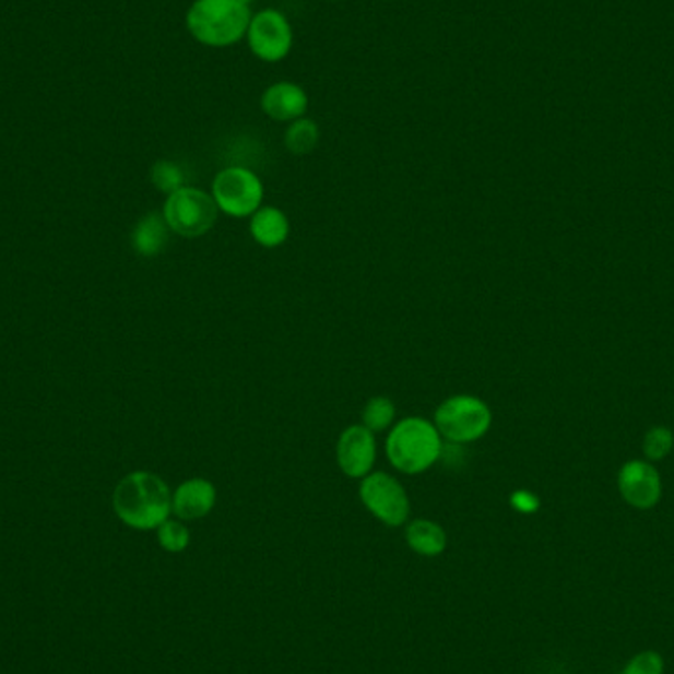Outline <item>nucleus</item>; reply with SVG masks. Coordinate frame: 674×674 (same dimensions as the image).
I'll return each mask as SVG.
<instances>
[{"instance_id":"nucleus-1","label":"nucleus","mask_w":674,"mask_h":674,"mask_svg":"<svg viewBox=\"0 0 674 674\" xmlns=\"http://www.w3.org/2000/svg\"><path fill=\"white\" fill-rule=\"evenodd\" d=\"M113 507L127 527L137 531H154L170 519V487L156 473H129L115 487Z\"/></svg>"},{"instance_id":"nucleus-2","label":"nucleus","mask_w":674,"mask_h":674,"mask_svg":"<svg viewBox=\"0 0 674 674\" xmlns=\"http://www.w3.org/2000/svg\"><path fill=\"white\" fill-rule=\"evenodd\" d=\"M251 7L239 0H193L186 12L191 38L208 48H232L247 36Z\"/></svg>"},{"instance_id":"nucleus-3","label":"nucleus","mask_w":674,"mask_h":674,"mask_svg":"<svg viewBox=\"0 0 674 674\" xmlns=\"http://www.w3.org/2000/svg\"><path fill=\"white\" fill-rule=\"evenodd\" d=\"M385 450L394 470L416 475L430 470L442 458L444 440L433 421H426L423 416H406L394 424L387 436Z\"/></svg>"},{"instance_id":"nucleus-4","label":"nucleus","mask_w":674,"mask_h":674,"mask_svg":"<svg viewBox=\"0 0 674 674\" xmlns=\"http://www.w3.org/2000/svg\"><path fill=\"white\" fill-rule=\"evenodd\" d=\"M434 426L448 444H472L489 433L494 414L485 401L472 394H453L434 413Z\"/></svg>"},{"instance_id":"nucleus-5","label":"nucleus","mask_w":674,"mask_h":674,"mask_svg":"<svg viewBox=\"0 0 674 674\" xmlns=\"http://www.w3.org/2000/svg\"><path fill=\"white\" fill-rule=\"evenodd\" d=\"M162 215L170 232L186 239H196L212 232L213 225L217 223L220 208L212 193L184 186L166 198Z\"/></svg>"},{"instance_id":"nucleus-6","label":"nucleus","mask_w":674,"mask_h":674,"mask_svg":"<svg viewBox=\"0 0 674 674\" xmlns=\"http://www.w3.org/2000/svg\"><path fill=\"white\" fill-rule=\"evenodd\" d=\"M212 196L220 212L243 220L262 208L264 186L249 168L227 166L213 178Z\"/></svg>"},{"instance_id":"nucleus-7","label":"nucleus","mask_w":674,"mask_h":674,"mask_svg":"<svg viewBox=\"0 0 674 674\" xmlns=\"http://www.w3.org/2000/svg\"><path fill=\"white\" fill-rule=\"evenodd\" d=\"M359 499L369 513L387 527H401L411 517V499L404 485L385 472H371L359 484Z\"/></svg>"},{"instance_id":"nucleus-8","label":"nucleus","mask_w":674,"mask_h":674,"mask_svg":"<svg viewBox=\"0 0 674 674\" xmlns=\"http://www.w3.org/2000/svg\"><path fill=\"white\" fill-rule=\"evenodd\" d=\"M245 40L257 60L264 63H279L284 60L294 46L293 24L286 14L276 9H262L252 12L251 24Z\"/></svg>"},{"instance_id":"nucleus-9","label":"nucleus","mask_w":674,"mask_h":674,"mask_svg":"<svg viewBox=\"0 0 674 674\" xmlns=\"http://www.w3.org/2000/svg\"><path fill=\"white\" fill-rule=\"evenodd\" d=\"M617 489L625 504L649 511L663 499V477L649 460H629L617 472Z\"/></svg>"},{"instance_id":"nucleus-10","label":"nucleus","mask_w":674,"mask_h":674,"mask_svg":"<svg viewBox=\"0 0 674 674\" xmlns=\"http://www.w3.org/2000/svg\"><path fill=\"white\" fill-rule=\"evenodd\" d=\"M335 458L338 465L347 477L352 480H363L369 475L377 460V442L375 434L365 428L363 424L347 426L335 446Z\"/></svg>"},{"instance_id":"nucleus-11","label":"nucleus","mask_w":674,"mask_h":674,"mask_svg":"<svg viewBox=\"0 0 674 674\" xmlns=\"http://www.w3.org/2000/svg\"><path fill=\"white\" fill-rule=\"evenodd\" d=\"M261 111L276 122H293L300 117H306L310 97L303 85L294 81H274L267 90L262 91Z\"/></svg>"},{"instance_id":"nucleus-12","label":"nucleus","mask_w":674,"mask_h":674,"mask_svg":"<svg viewBox=\"0 0 674 674\" xmlns=\"http://www.w3.org/2000/svg\"><path fill=\"white\" fill-rule=\"evenodd\" d=\"M217 501V489L210 480L191 477L172 494V513L180 521H198L212 513Z\"/></svg>"},{"instance_id":"nucleus-13","label":"nucleus","mask_w":674,"mask_h":674,"mask_svg":"<svg viewBox=\"0 0 674 674\" xmlns=\"http://www.w3.org/2000/svg\"><path fill=\"white\" fill-rule=\"evenodd\" d=\"M251 237L255 243H259L261 247L267 249H276L288 239L291 235V222L286 217V213L279 208H259L251 215Z\"/></svg>"},{"instance_id":"nucleus-14","label":"nucleus","mask_w":674,"mask_h":674,"mask_svg":"<svg viewBox=\"0 0 674 674\" xmlns=\"http://www.w3.org/2000/svg\"><path fill=\"white\" fill-rule=\"evenodd\" d=\"M406 544L413 553L434 558L440 556L448 548V534L444 531V527L430 519H414L406 524L404 531Z\"/></svg>"},{"instance_id":"nucleus-15","label":"nucleus","mask_w":674,"mask_h":674,"mask_svg":"<svg viewBox=\"0 0 674 674\" xmlns=\"http://www.w3.org/2000/svg\"><path fill=\"white\" fill-rule=\"evenodd\" d=\"M168 232L170 227L162 213H146L132 229V249L146 259L156 257L168 243Z\"/></svg>"},{"instance_id":"nucleus-16","label":"nucleus","mask_w":674,"mask_h":674,"mask_svg":"<svg viewBox=\"0 0 674 674\" xmlns=\"http://www.w3.org/2000/svg\"><path fill=\"white\" fill-rule=\"evenodd\" d=\"M320 142V127L310 117H300L296 121L288 122L284 131V146L291 154L306 156L318 146Z\"/></svg>"},{"instance_id":"nucleus-17","label":"nucleus","mask_w":674,"mask_h":674,"mask_svg":"<svg viewBox=\"0 0 674 674\" xmlns=\"http://www.w3.org/2000/svg\"><path fill=\"white\" fill-rule=\"evenodd\" d=\"M397 416V406L389 397H373L363 406L362 424L373 434L385 433Z\"/></svg>"},{"instance_id":"nucleus-18","label":"nucleus","mask_w":674,"mask_h":674,"mask_svg":"<svg viewBox=\"0 0 674 674\" xmlns=\"http://www.w3.org/2000/svg\"><path fill=\"white\" fill-rule=\"evenodd\" d=\"M156 539L166 553H184L190 546V529L180 519H166L156 529Z\"/></svg>"},{"instance_id":"nucleus-19","label":"nucleus","mask_w":674,"mask_h":674,"mask_svg":"<svg viewBox=\"0 0 674 674\" xmlns=\"http://www.w3.org/2000/svg\"><path fill=\"white\" fill-rule=\"evenodd\" d=\"M674 448V433L669 428V426H664V424H659V426H653V428H649L647 434H645L643 438V456L645 460H649V462H661L664 460L669 453L673 452Z\"/></svg>"},{"instance_id":"nucleus-20","label":"nucleus","mask_w":674,"mask_h":674,"mask_svg":"<svg viewBox=\"0 0 674 674\" xmlns=\"http://www.w3.org/2000/svg\"><path fill=\"white\" fill-rule=\"evenodd\" d=\"M151 181L156 190L170 196L174 191L184 188V170L176 162H154L151 168Z\"/></svg>"},{"instance_id":"nucleus-21","label":"nucleus","mask_w":674,"mask_h":674,"mask_svg":"<svg viewBox=\"0 0 674 674\" xmlns=\"http://www.w3.org/2000/svg\"><path fill=\"white\" fill-rule=\"evenodd\" d=\"M622 674H664L663 654L657 651H641L629 659Z\"/></svg>"},{"instance_id":"nucleus-22","label":"nucleus","mask_w":674,"mask_h":674,"mask_svg":"<svg viewBox=\"0 0 674 674\" xmlns=\"http://www.w3.org/2000/svg\"><path fill=\"white\" fill-rule=\"evenodd\" d=\"M509 504L513 507L517 513L533 515L541 509V499L539 495L529 492V489H517L509 497Z\"/></svg>"},{"instance_id":"nucleus-23","label":"nucleus","mask_w":674,"mask_h":674,"mask_svg":"<svg viewBox=\"0 0 674 674\" xmlns=\"http://www.w3.org/2000/svg\"><path fill=\"white\" fill-rule=\"evenodd\" d=\"M239 2H243V4H247V7H251L252 2H255V0H239Z\"/></svg>"}]
</instances>
